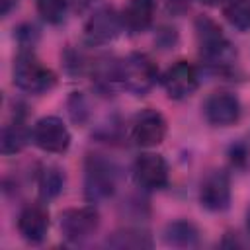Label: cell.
<instances>
[{"label":"cell","mask_w":250,"mask_h":250,"mask_svg":"<svg viewBox=\"0 0 250 250\" xmlns=\"http://www.w3.org/2000/svg\"><path fill=\"white\" fill-rule=\"evenodd\" d=\"M195 35H197L201 57L213 68H217V70L219 68H227L232 62V59L236 57L230 41L225 37L221 25L215 20H211L207 16H197V20H195Z\"/></svg>","instance_id":"6da1fadb"},{"label":"cell","mask_w":250,"mask_h":250,"mask_svg":"<svg viewBox=\"0 0 250 250\" xmlns=\"http://www.w3.org/2000/svg\"><path fill=\"white\" fill-rule=\"evenodd\" d=\"M117 86L129 90L135 96H145L152 90L158 78L154 62L143 53H131L125 59L115 61Z\"/></svg>","instance_id":"7a4b0ae2"},{"label":"cell","mask_w":250,"mask_h":250,"mask_svg":"<svg viewBox=\"0 0 250 250\" xmlns=\"http://www.w3.org/2000/svg\"><path fill=\"white\" fill-rule=\"evenodd\" d=\"M12 78H14V84L27 94H45L57 82L55 72L47 68L35 57L33 51H20V55L14 61Z\"/></svg>","instance_id":"3957f363"},{"label":"cell","mask_w":250,"mask_h":250,"mask_svg":"<svg viewBox=\"0 0 250 250\" xmlns=\"http://www.w3.org/2000/svg\"><path fill=\"white\" fill-rule=\"evenodd\" d=\"M117 188V168L111 160L90 154L84 164V193L90 201H104Z\"/></svg>","instance_id":"277c9868"},{"label":"cell","mask_w":250,"mask_h":250,"mask_svg":"<svg viewBox=\"0 0 250 250\" xmlns=\"http://www.w3.org/2000/svg\"><path fill=\"white\" fill-rule=\"evenodd\" d=\"M59 227L62 232V238L68 242H84L90 238L98 227H100V213L94 205H84V207H70L61 213Z\"/></svg>","instance_id":"5b68a950"},{"label":"cell","mask_w":250,"mask_h":250,"mask_svg":"<svg viewBox=\"0 0 250 250\" xmlns=\"http://www.w3.org/2000/svg\"><path fill=\"white\" fill-rule=\"evenodd\" d=\"M31 143L51 154H62L70 146V131L62 119L55 115H45L31 127Z\"/></svg>","instance_id":"8992f818"},{"label":"cell","mask_w":250,"mask_h":250,"mask_svg":"<svg viewBox=\"0 0 250 250\" xmlns=\"http://www.w3.org/2000/svg\"><path fill=\"white\" fill-rule=\"evenodd\" d=\"M121 29V14H117L111 6H100L84 23V41L92 47L107 45L119 35Z\"/></svg>","instance_id":"52a82bcc"},{"label":"cell","mask_w":250,"mask_h":250,"mask_svg":"<svg viewBox=\"0 0 250 250\" xmlns=\"http://www.w3.org/2000/svg\"><path fill=\"white\" fill-rule=\"evenodd\" d=\"M133 178L135 184L146 191L162 189L168 186V162L156 152H143L133 162Z\"/></svg>","instance_id":"ba28073f"},{"label":"cell","mask_w":250,"mask_h":250,"mask_svg":"<svg viewBox=\"0 0 250 250\" xmlns=\"http://www.w3.org/2000/svg\"><path fill=\"white\" fill-rule=\"evenodd\" d=\"M162 86L172 100H186L199 88V72L188 61L174 62L162 74Z\"/></svg>","instance_id":"9c48e42d"},{"label":"cell","mask_w":250,"mask_h":250,"mask_svg":"<svg viewBox=\"0 0 250 250\" xmlns=\"http://www.w3.org/2000/svg\"><path fill=\"white\" fill-rule=\"evenodd\" d=\"M166 119L156 109H143L135 115L131 123V139L135 145L150 148L164 141L166 137Z\"/></svg>","instance_id":"30bf717a"},{"label":"cell","mask_w":250,"mask_h":250,"mask_svg":"<svg viewBox=\"0 0 250 250\" xmlns=\"http://www.w3.org/2000/svg\"><path fill=\"white\" fill-rule=\"evenodd\" d=\"M199 203L203 209L219 213L230 205V178L225 170L209 172L199 186Z\"/></svg>","instance_id":"8fae6325"},{"label":"cell","mask_w":250,"mask_h":250,"mask_svg":"<svg viewBox=\"0 0 250 250\" xmlns=\"http://www.w3.org/2000/svg\"><path fill=\"white\" fill-rule=\"evenodd\" d=\"M201 109L203 117L213 127H230L240 117V102L230 92H215L207 96Z\"/></svg>","instance_id":"7c38bea8"},{"label":"cell","mask_w":250,"mask_h":250,"mask_svg":"<svg viewBox=\"0 0 250 250\" xmlns=\"http://www.w3.org/2000/svg\"><path fill=\"white\" fill-rule=\"evenodd\" d=\"M49 230V211L43 203H29L18 215V232L29 244H41Z\"/></svg>","instance_id":"4fadbf2b"},{"label":"cell","mask_w":250,"mask_h":250,"mask_svg":"<svg viewBox=\"0 0 250 250\" xmlns=\"http://www.w3.org/2000/svg\"><path fill=\"white\" fill-rule=\"evenodd\" d=\"M154 20V0H129L121 10L123 29L129 33H143Z\"/></svg>","instance_id":"5bb4252c"},{"label":"cell","mask_w":250,"mask_h":250,"mask_svg":"<svg viewBox=\"0 0 250 250\" xmlns=\"http://www.w3.org/2000/svg\"><path fill=\"white\" fill-rule=\"evenodd\" d=\"M164 242L176 248H193L199 244V230L191 221L178 219L164 227Z\"/></svg>","instance_id":"9a60e30c"},{"label":"cell","mask_w":250,"mask_h":250,"mask_svg":"<svg viewBox=\"0 0 250 250\" xmlns=\"http://www.w3.org/2000/svg\"><path fill=\"white\" fill-rule=\"evenodd\" d=\"M64 170H61L55 164H47L39 170L37 174V188H39V197L43 201L55 199L62 189H64Z\"/></svg>","instance_id":"2e32d148"},{"label":"cell","mask_w":250,"mask_h":250,"mask_svg":"<svg viewBox=\"0 0 250 250\" xmlns=\"http://www.w3.org/2000/svg\"><path fill=\"white\" fill-rule=\"evenodd\" d=\"M27 141H31V131H27L23 121L16 117V121L4 125V129H2L0 150H2V154H16L27 145Z\"/></svg>","instance_id":"e0dca14e"},{"label":"cell","mask_w":250,"mask_h":250,"mask_svg":"<svg viewBox=\"0 0 250 250\" xmlns=\"http://www.w3.org/2000/svg\"><path fill=\"white\" fill-rule=\"evenodd\" d=\"M107 246L111 248H133V250H139V248H150L152 246V240H150V234L146 230H141V229H123V230H117L113 232L107 242Z\"/></svg>","instance_id":"ac0fdd59"},{"label":"cell","mask_w":250,"mask_h":250,"mask_svg":"<svg viewBox=\"0 0 250 250\" xmlns=\"http://www.w3.org/2000/svg\"><path fill=\"white\" fill-rule=\"evenodd\" d=\"M223 16L238 31L250 29V0H225Z\"/></svg>","instance_id":"d6986e66"},{"label":"cell","mask_w":250,"mask_h":250,"mask_svg":"<svg viewBox=\"0 0 250 250\" xmlns=\"http://www.w3.org/2000/svg\"><path fill=\"white\" fill-rule=\"evenodd\" d=\"M35 8H37V14L47 23L59 25L61 21H64L68 0H35Z\"/></svg>","instance_id":"ffe728a7"},{"label":"cell","mask_w":250,"mask_h":250,"mask_svg":"<svg viewBox=\"0 0 250 250\" xmlns=\"http://www.w3.org/2000/svg\"><path fill=\"white\" fill-rule=\"evenodd\" d=\"M16 37H18V43H20L21 51H33V45L39 39V29L33 23H23V25L18 27Z\"/></svg>","instance_id":"44dd1931"},{"label":"cell","mask_w":250,"mask_h":250,"mask_svg":"<svg viewBox=\"0 0 250 250\" xmlns=\"http://www.w3.org/2000/svg\"><path fill=\"white\" fill-rule=\"evenodd\" d=\"M68 111H70V117L74 123H84L86 117H88V104L86 100L82 98V94L74 92L68 100Z\"/></svg>","instance_id":"7402d4cb"},{"label":"cell","mask_w":250,"mask_h":250,"mask_svg":"<svg viewBox=\"0 0 250 250\" xmlns=\"http://www.w3.org/2000/svg\"><path fill=\"white\" fill-rule=\"evenodd\" d=\"M68 4L76 10V12H84L86 8H90L94 4V0H68Z\"/></svg>","instance_id":"603a6c76"},{"label":"cell","mask_w":250,"mask_h":250,"mask_svg":"<svg viewBox=\"0 0 250 250\" xmlns=\"http://www.w3.org/2000/svg\"><path fill=\"white\" fill-rule=\"evenodd\" d=\"M18 0H0V14L2 16H8L12 12V8H16Z\"/></svg>","instance_id":"cb8c5ba5"},{"label":"cell","mask_w":250,"mask_h":250,"mask_svg":"<svg viewBox=\"0 0 250 250\" xmlns=\"http://www.w3.org/2000/svg\"><path fill=\"white\" fill-rule=\"evenodd\" d=\"M246 230H248V234H250V207H248V211H246Z\"/></svg>","instance_id":"d4e9b609"}]
</instances>
